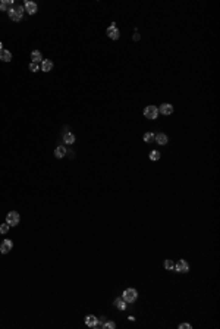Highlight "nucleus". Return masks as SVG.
<instances>
[{"instance_id": "1", "label": "nucleus", "mask_w": 220, "mask_h": 329, "mask_svg": "<svg viewBox=\"0 0 220 329\" xmlns=\"http://www.w3.org/2000/svg\"><path fill=\"white\" fill-rule=\"evenodd\" d=\"M8 15H9V18L12 19V21H21L22 19V15H24V8L22 6H16L15 9H9L8 10Z\"/></svg>"}, {"instance_id": "2", "label": "nucleus", "mask_w": 220, "mask_h": 329, "mask_svg": "<svg viewBox=\"0 0 220 329\" xmlns=\"http://www.w3.org/2000/svg\"><path fill=\"white\" fill-rule=\"evenodd\" d=\"M122 298H123L126 303H134L136 298H138V292H136V289H134V288H128V289L123 291Z\"/></svg>"}, {"instance_id": "3", "label": "nucleus", "mask_w": 220, "mask_h": 329, "mask_svg": "<svg viewBox=\"0 0 220 329\" xmlns=\"http://www.w3.org/2000/svg\"><path fill=\"white\" fill-rule=\"evenodd\" d=\"M19 213L18 212H9L8 216H6V223H9V226H16L18 223H19Z\"/></svg>"}, {"instance_id": "4", "label": "nucleus", "mask_w": 220, "mask_h": 329, "mask_svg": "<svg viewBox=\"0 0 220 329\" xmlns=\"http://www.w3.org/2000/svg\"><path fill=\"white\" fill-rule=\"evenodd\" d=\"M144 116L147 119H156L159 116V109L156 106H147L144 110Z\"/></svg>"}, {"instance_id": "5", "label": "nucleus", "mask_w": 220, "mask_h": 329, "mask_svg": "<svg viewBox=\"0 0 220 329\" xmlns=\"http://www.w3.org/2000/svg\"><path fill=\"white\" fill-rule=\"evenodd\" d=\"M107 35H109L112 40H118L119 38V30L116 28L115 22H112V25L107 28Z\"/></svg>"}, {"instance_id": "6", "label": "nucleus", "mask_w": 220, "mask_h": 329, "mask_svg": "<svg viewBox=\"0 0 220 329\" xmlns=\"http://www.w3.org/2000/svg\"><path fill=\"white\" fill-rule=\"evenodd\" d=\"M173 270L180 272V273H185V272H188V270H189V264H188L185 260H179V262L175 264V269H173Z\"/></svg>"}, {"instance_id": "7", "label": "nucleus", "mask_w": 220, "mask_h": 329, "mask_svg": "<svg viewBox=\"0 0 220 329\" xmlns=\"http://www.w3.org/2000/svg\"><path fill=\"white\" fill-rule=\"evenodd\" d=\"M12 247H13V243H12L10 240H5V241L2 243V245H0V253L2 254L9 253V251L12 250Z\"/></svg>"}, {"instance_id": "8", "label": "nucleus", "mask_w": 220, "mask_h": 329, "mask_svg": "<svg viewBox=\"0 0 220 329\" xmlns=\"http://www.w3.org/2000/svg\"><path fill=\"white\" fill-rule=\"evenodd\" d=\"M159 112L163 113V115H172L173 113V106L170 103H163L160 106V109H159Z\"/></svg>"}, {"instance_id": "9", "label": "nucleus", "mask_w": 220, "mask_h": 329, "mask_svg": "<svg viewBox=\"0 0 220 329\" xmlns=\"http://www.w3.org/2000/svg\"><path fill=\"white\" fill-rule=\"evenodd\" d=\"M85 325L90 326V328H95V326H97V317L93 316V314H88V316L85 317Z\"/></svg>"}, {"instance_id": "10", "label": "nucleus", "mask_w": 220, "mask_h": 329, "mask_svg": "<svg viewBox=\"0 0 220 329\" xmlns=\"http://www.w3.org/2000/svg\"><path fill=\"white\" fill-rule=\"evenodd\" d=\"M25 12H28L29 15H34L37 12V5L34 2H25Z\"/></svg>"}, {"instance_id": "11", "label": "nucleus", "mask_w": 220, "mask_h": 329, "mask_svg": "<svg viewBox=\"0 0 220 329\" xmlns=\"http://www.w3.org/2000/svg\"><path fill=\"white\" fill-rule=\"evenodd\" d=\"M0 60H2V62H10V60H12V53L9 50L2 49V50H0Z\"/></svg>"}, {"instance_id": "12", "label": "nucleus", "mask_w": 220, "mask_h": 329, "mask_svg": "<svg viewBox=\"0 0 220 329\" xmlns=\"http://www.w3.org/2000/svg\"><path fill=\"white\" fill-rule=\"evenodd\" d=\"M51 69H53V62L49 60V59L43 60L41 62V71H44V72H50Z\"/></svg>"}, {"instance_id": "13", "label": "nucleus", "mask_w": 220, "mask_h": 329, "mask_svg": "<svg viewBox=\"0 0 220 329\" xmlns=\"http://www.w3.org/2000/svg\"><path fill=\"white\" fill-rule=\"evenodd\" d=\"M66 149H65V145H59L56 150H54V156L57 157V159H62V157H65L66 156Z\"/></svg>"}, {"instance_id": "14", "label": "nucleus", "mask_w": 220, "mask_h": 329, "mask_svg": "<svg viewBox=\"0 0 220 329\" xmlns=\"http://www.w3.org/2000/svg\"><path fill=\"white\" fill-rule=\"evenodd\" d=\"M63 141L66 144H74L75 143V135L72 134V132H65L63 134Z\"/></svg>"}, {"instance_id": "15", "label": "nucleus", "mask_w": 220, "mask_h": 329, "mask_svg": "<svg viewBox=\"0 0 220 329\" xmlns=\"http://www.w3.org/2000/svg\"><path fill=\"white\" fill-rule=\"evenodd\" d=\"M126 301L123 300V298H118V300H115V307L119 309V310H125L126 309Z\"/></svg>"}, {"instance_id": "16", "label": "nucleus", "mask_w": 220, "mask_h": 329, "mask_svg": "<svg viewBox=\"0 0 220 329\" xmlns=\"http://www.w3.org/2000/svg\"><path fill=\"white\" fill-rule=\"evenodd\" d=\"M154 140L157 141V144H160V145H164V144H167V135H164V134H157Z\"/></svg>"}, {"instance_id": "17", "label": "nucleus", "mask_w": 220, "mask_h": 329, "mask_svg": "<svg viewBox=\"0 0 220 329\" xmlns=\"http://www.w3.org/2000/svg\"><path fill=\"white\" fill-rule=\"evenodd\" d=\"M31 59H33V62H35V63H38V62H43L41 53H40L38 50H34L33 53H31Z\"/></svg>"}, {"instance_id": "18", "label": "nucleus", "mask_w": 220, "mask_h": 329, "mask_svg": "<svg viewBox=\"0 0 220 329\" xmlns=\"http://www.w3.org/2000/svg\"><path fill=\"white\" fill-rule=\"evenodd\" d=\"M13 5V0H3V2H0V10H9V6H12Z\"/></svg>"}, {"instance_id": "19", "label": "nucleus", "mask_w": 220, "mask_h": 329, "mask_svg": "<svg viewBox=\"0 0 220 329\" xmlns=\"http://www.w3.org/2000/svg\"><path fill=\"white\" fill-rule=\"evenodd\" d=\"M154 138H156V135L153 134V132H145L144 134V141L145 143H153Z\"/></svg>"}, {"instance_id": "20", "label": "nucleus", "mask_w": 220, "mask_h": 329, "mask_svg": "<svg viewBox=\"0 0 220 329\" xmlns=\"http://www.w3.org/2000/svg\"><path fill=\"white\" fill-rule=\"evenodd\" d=\"M160 152H157V150H153L151 153H150V159H151V160H159V159H160Z\"/></svg>"}, {"instance_id": "21", "label": "nucleus", "mask_w": 220, "mask_h": 329, "mask_svg": "<svg viewBox=\"0 0 220 329\" xmlns=\"http://www.w3.org/2000/svg\"><path fill=\"white\" fill-rule=\"evenodd\" d=\"M164 268L167 270H173L175 269V263L172 262V260H166V262H164Z\"/></svg>"}, {"instance_id": "22", "label": "nucleus", "mask_w": 220, "mask_h": 329, "mask_svg": "<svg viewBox=\"0 0 220 329\" xmlns=\"http://www.w3.org/2000/svg\"><path fill=\"white\" fill-rule=\"evenodd\" d=\"M103 328L104 329H115L116 328V323L115 322H106L104 325H103Z\"/></svg>"}, {"instance_id": "23", "label": "nucleus", "mask_w": 220, "mask_h": 329, "mask_svg": "<svg viewBox=\"0 0 220 329\" xmlns=\"http://www.w3.org/2000/svg\"><path fill=\"white\" fill-rule=\"evenodd\" d=\"M9 231V223H2L0 225V234H6Z\"/></svg>"}, {"instance_id": "24", "label": "nucleus", "mask_w": 220, "mask_h": 329, "mask_svg": "<svg viewBox=\"0 0 220 329\" xmlns=\"http://www.w3.org/2000/svg\"><path fill=\"white\" fill-rule=\"evenodd\" d=\"M28 68H29V71H31V72H37V71H38V63H35V62H31Z\"/></svg>"}, {"instance_id": "25", "label": "nucleus", "mask_w": 220, "mask_h": 329, "mask_svg": "<svg viewBox=\"0 0 220 329\" xmlns=\"http://www.w3.org/2000/svg\"><path fill=\"white\" fill-rule=\"evenodd\" d=\"M104 323H106V317H104V316H101V317H98V319H97V325L103 326Z\"/></svg>"}, {"instance_id": "26", "label": "nucleus", "mask_w": 220, "mask_h": 329, "mask_svg": "<svg viewBox=\"0 0 220 329\" xmlns=\"http://www.w3.org/2000/svg\"><path fill=\"white\" fill-rule=\"evenodd\" d=\"M179 329H191V325L189 323H182V325H179Z\"/></svg>"}, {"instance_id": "27", "label": "nucleus", "mask_w": 220, "mask_h": 329, "mask_svg": "<svg viewBox=\"0 0 220 329\" xmlns=\"http://www.w3.org/2000/svg\"><path fill=\"white\" fill-rule=\"evenodd\" d=\"M134 40H135V41H138V40H139V34H138V33L134 34Z\"/></svg>"}, {"instance_id": "28", "label": "nucleus", "mask_w": 220, "mask_h": 329, "mask_svg": "<svg viewBox=\"0 0 220 329\" xmlns=\"http://www.w3.org/2000/svg\"><path fill=\"white\" fill-rule=\"evenodd\" d=\"M2 49H3V44H2V43H0V50H2Z\"/></svg>"}]
</instances>
